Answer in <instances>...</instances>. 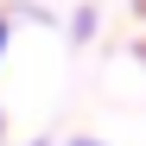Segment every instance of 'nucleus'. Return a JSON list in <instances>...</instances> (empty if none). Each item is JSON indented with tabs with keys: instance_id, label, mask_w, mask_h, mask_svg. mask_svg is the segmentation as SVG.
<instances>
[{
	"instance_id": "nucleus-1",
	"label": "nucleus",
	"mask_w": 146,
	"mask_h": 146,
	"mask_svg": "<svg viewBox=\"0 0 146 146\" xmlns=\"http://www.w3.org/2000/svg\"><path fill=\"white\" fill-rule=\"evenodd\" d=\"M7 38H13V19L0 13V57H7Z\"/></svg>"
},
{
	"instance_id": "nucleus-2",
	"label": "nucleus",
	"mask_w": 146,
	"mask_h": 146,
	"mask_svg": "<svg viewBox=\"0 0 146 146\" xmlns=\"http://www.w3.org/2000/svg\"><path fill=\"white\" fill-rule=\"evenodd\" d=\"M64 146H108V140H64Z\"/></svg>"
},
{
	"instance_id": "nucleus-3",
	"label": "nucleus",
	"mask_w": 146,
	"mask_h": 146,
	"mask_svg": "<svg viewBox=\"0 0 146 146\" xmlns=\"http://www.w3.org/2000/svg\"><path fill=\"white\" fill-rule=\"evenodd\" d=\"M0 127H7V114H0Z\"/></svg>"
}]
</instances>
